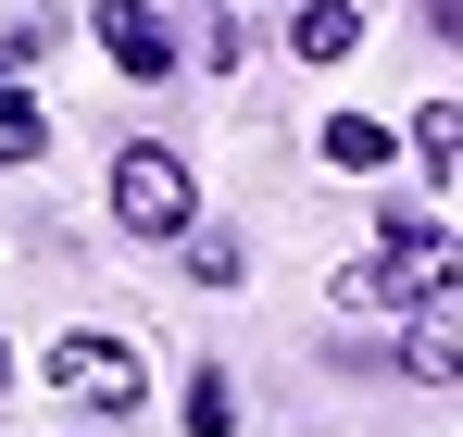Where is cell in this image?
<instances>
[{
  "mask_svg": "<svg viewBox=\"0 0 463 437\" xmlns=\"http://www.w3.org/2000/svg\"><path fill=\"white\" fill-rule=\"evenodd\" d=\"M439 288H451V225H388V250H364L338 275L351 312H413V300H439Z\"/></svg>",
  "mask_w": 463,
  "mask_h": 437,
  "instance_id": "1",
  "label": "cell"
},
{
  "mask_svg": "<svg viewBox=\"0 0 463 437\" xmlns=\"http://www.w3.org/2000/svg\"><path fill=\"white\" fill-rule=\"evenodd\" d=\"M113 225H126V237H188V163L163 138L113 150Z\"/></svg>",
  "mask_w": 463,
  "mask_h": 437,
  "instance_id": "2",
  "label": "cell"
},
{
  "mask_svg": "<svg viewBox=\"0 0 463 437\" xmlns=\"http://www.w3.org/2000/svg\"><path fill=\"white\" fill-rule=\"evenodd\" d=\"M38 375H51L63 400H113V413H138V387H151L126 338H51V363H38Z\"/></svg>",
  "mask_w": 463,
  "mask_h": 437,
  "instance_id": "3",
  "label": "cell"
},
{
  "mask_svg": "<svg viewBox=\"0 0 463 437\" xmlns=\"http://www.w3.org/2000/svg\"><path fill=\"white\" fill-rule=\"evenodd\" d=\"M88 38H100V51H113L126 75H175V38H163L138 0H100V25H88Z\"/></svg>",
  "mask_w": 463,
  "mask_h": 437,
  "instance_id": "4",
  "label": "cell"
},
{
  "mask_svg": "<svg viewBox=\"0 0 463 437\" xmlns=\"http://www.w3.org/2000/svg\"><path fill=\"white\" fill-rule=\"evenodd\" d=\"M288 51H301V63H351V51H364V13H351V0H301Z\"/></svg>",
  "mask_w": 463,
  "mask_h": 437,
  "instance_id": "5",
  "label": "cell"
},
{
  "mask_svg": "<svg viewBox=\"0 0 463 437\" xmlns=\"http://www.w3.org/2000/svg\"><path fill=\"white\" fill-rule=\"evenodd\" d=\"M25 51H38V38H13V51H0V150H38V138H51V126H38V100H25Z\"/></svg>",
  "mask_w": 463,
  "mask_h": 437,
  "instance_id": "6",
  "label": "cell"
},
{
  "mask_svg": "<svg viewBox=\"0 0 463 437\" xmlns=\"http://www.w3.org/2000/svg\"><path fill=\"white\" fill-rule=\"evenodd\" d=\"M388 150H401V138H388L376 113H338V126H326V163H338V175H376Z\"/></svg>",
  "mask_w": 463,
  "mask_h": 437,
  "instance_id": "7",
  "label": "cell"
},
{
  "mask_svg": "<svg viewBox=\"0 0 463 437\" xmlns=\"http://www.w3.org/2000/svg\"><path fill=\"white\" fill-rule=\"evenodd\" d=\"M413 150H426V175H451V163H463V113H451V100H426V126H413Z\"/></svg>",
  "mask_w": 463,
  "mask_h": 437,
  "instance_id": "8",
  "label": "cell"
},
{
  "mask_svg": "<svg viewBox=\"0 0 463 437\" xmlns=\"http://www.w3.org/2000/svg\"><path fill=\"white\" fill-rule=\"evenodd\" d=\"M238 425V387L226 375H201V387H188V437H226Z\"/></svg>",
  "mask_w": 463,
  "mask_h": 437,
  "instance_id": "9",
  "label": "cell"
}]
</instances>
